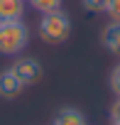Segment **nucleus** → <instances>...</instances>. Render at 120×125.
Wrapping results in <instances>:
<instances>
[{
	"mask_svg": "<svg viewBox=\"0 0 120 125\" xmlns=\"http://www.w3.org/2000/svg\"><path fill=\"white\" fill-rule=\"evenodd\" d=\"M10 71L20 79L22 86H32V83H37L42 79L44 69H42V64L34 56H20V59H15V64L10 66Z\"/></svg>",
	"mask_w": 120,
	"mask_h": 125,
	"instance_id": "nucleus-3",
	"label": "nucleus"
},
{
	"mask_svg": "<svg viewBox=\"0 0 120 125\" xmlns=\"http://www.w3.org/2000/svg\"><path fill=\"white\" fill-rule=\"evenodd\" d=\"M22 83H20V79L10 71V69H5V71H0V98H5V101H12V98H17L20 93H22Z\"/></svg>",
	"mask_w": 120,
	"mask_h": 125,
	"instance_id": "nucleus-4",
	"label": "nucleus"
},
{
	"mask_svg": "<svg viewBox=\"0 0 120 125\" xmlns=\"http://www.w3.org/2000/svg\"><path fill=\"white\" fill-rule=\"evenodd\" d=\"M51 125H88V123H86V115H83L79 108L66 105V108H59V110H56Z\"/></svg>",
	"mask_w": 120,
	"mask_h": 125,
	"instance_id": "nucleus-5",
	"label": "nucleus"
},
{
	"mask_svg": "<svg viewBox=\"0 0 120 125\" xmlns=\"http://www.w3.org/2000/svg\"><path fill=\"white\" fill-rule=\"evenodd\" d=\"M39 37L47 44H64L71 37V17L61 8H59V10H49V12H42Z\"/></svg>",
	"mask_w": 120,
	"mask_h": 125,
	"instance_id": "nucleus-1",
	"label": "nucleus"
},
{
	"mask_svg": "<svg viewBox=\"0 0 120 125\" xmlns=\"http://www.w3.org/2000/svg\"><path fill=\"white\" fill-rule=\"evenodd\" d=\"M103 44L110 54L120 56V20H113L105 30H103Z\"/></svg>",
	"mask_w": 120,
	"mask_h": 125,
	"instance_id": "nucleus-6",
	"label": "nucleus"
},
{
	"mask_svg": "<svg viewBox=\"0 0 120 125\" xmlns=\"http://www.w3.org/2000/svg\"><path fill=\"white\" fill-rule=\"evenodd\" d=\"M105 3H108V0H81V5L88 12H103L105 10Z\"/></svg>",
	"mask_w": 120,
	"mask_h": 125,
	"instance_id": "nucleus-10",
	"label": "nucleus"
},
{
	"mask_svg": "<svg viewBox=\"0 0 120 125\" xmlns=\"http://www.w3.org/2000/svg\"><path fill=\"white\" fill-rule=\"evenodd\" d=\"M25 12V0H0V22L22 20Z\"/></svg>",
	"mask_w": 120,
	"mask_h": 125,
	"instance_id": "nucleus-7",
	"label": "nucleus"
},
{
	"mask_svg": "<svg viewBox=\"0 0 120 125\" xmlns=\"http://www.w3.org/2000/svg\"><path fill=\"white\" fill-rule=\"evenodd\" d=\"M105 12L113 20H120V0H108V3H105Z\"/></svg>",
	"mask_w": 120,
	"mask_h": 125,
	"instance_id": "nucleus-11",
	"label": "nucleus"
},
{
	"mask_svg": "<svg viewBox=\"0 0 120 125\" xmlns=\"http://www.w3.org/2000/svg\"><path fill=\"white\" fill-rule=\"evenodd\" d=\"M108 81H110L113 93L120 98V64H115V66H113V71H110V79H108Z\"/></svg>",
	"mask_w": 120,
	"mask_h": 125,
	"instance_id": "nucleus-9",
	"label": "nucleus"
},
{
	"mask_svg": "<svg viewBox=\"0 0 120 125\" xmlns=\"http://www.w3.org/2000/svg\"><path fill=\"white\" fill-rule=\"evenodd\" d=\"M27 3L39 12H49V10H59L64 5V0H27Z\"/></svg>",
	"mask_w": 120,
	"mask_h": 125,
	"instance_id": "nucleus-8",
	"label": "nucleus"
},
{
	"mask_svg": "<svg viewBox=\"0 0 120 125\" xmlns=\"http://www.w3.org/2000/svg\"><path fill=\"white\" fill-rule=\"evenodd\" d=\"M27 42H30V30L22 20L0 22V54L15 56L27 47Z\"/></svg>",
	"mask_w": 120,
	"mask_h": 125,
	"instance_id": "nucleus-2",
	"label": "nucleus"
},
{
	"mask_svg": "<svg viewBox=\"0 0 120 125\" xmlns=\"http://www.w3.org/2000/svg\"><path fill=\"white\" fill-rule=\"evenodd\" d=\"M110 125H120V98H118L115 105L110 108Z\"/></svg>",
	"mask_w": 120,
	"mask_h": 125,
	"instance_id": "nucleus-12",
	"label": "nucleus"
}]
</instances>
